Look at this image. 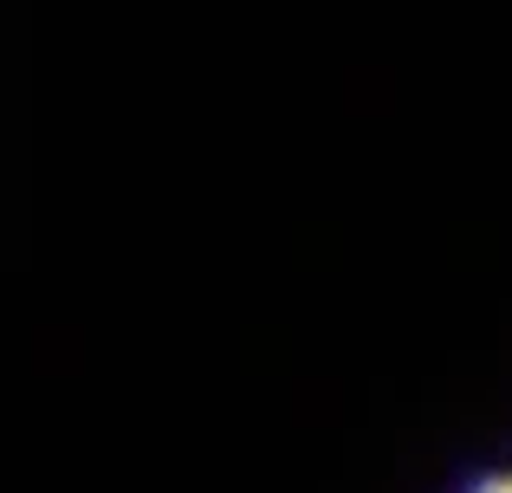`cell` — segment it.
I'll list each match as a JSON object with an SVG mask.
<instances>
[{"label":"cell","instance_id":"1","mask_svg":"<svg viewBox=\"0 0 512 493\" xmlns=\"http://www.w3.org/2000/svg\"><path fill=\"white\" fill-rule=\"evenodd\" d=\"M474 493H512V474H487V481H480Z\"/></svg>","mask_w":512,"mask_h":493}]
</instances>
